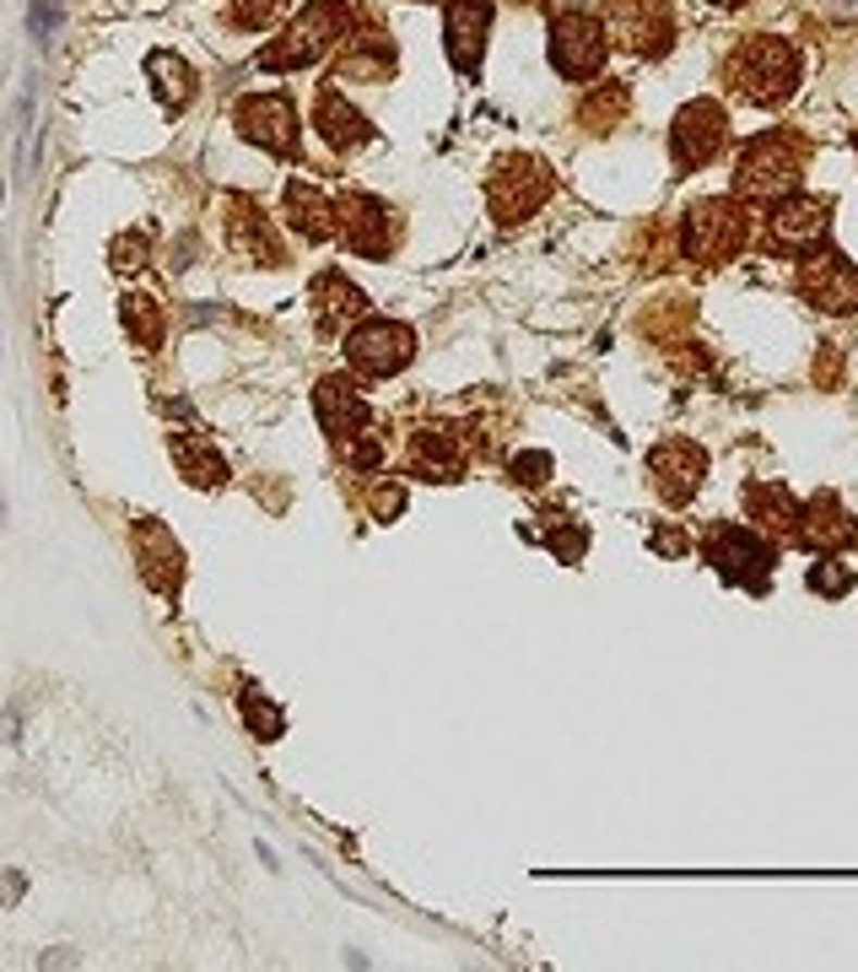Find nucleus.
I'll list each match as a JSON object with an SVG mask.
<instances>
[{
    "label": "nucleus",
    "instance_id": "nucleus-1",
    "mask_svg": "<svg viewBox=\"0 0 858 972\" xmlns=\"http://www.w3.org/2000/svg\"><path fill=\"white\" fill-rule=\"evenodd\" d=\"M351 27V5L346 0H313L282 38L260 54L265 71H297V65H313L319 54H329V44H340V33Z\"/></svg>",
    "mask_w": 858,
    "mask_h": 972
},
{
    "label": "nucleus",
    "instance_id": "nucleus-2",
    "mask_svg": "<svg viewBox=\"0 0 858 972\" xmlns=\"http://www.w3.org/2000/svg\"><path fill=\"white\" fill-rule=\"evenodd\" d=\"M799 146L788 136H756L745 146V157H739V195L745 200H767V206H778L783 195H794V184H799Z\"/></svg>",
    "mask_w": 858,
    "mask_h": 972
},
{
    "label": "nucleus",
    "instance_id": "nucleus-3",
    "mask_svg": "<svg viewBox=\"0 0 858 972\" xmlns=\"http://www.w3.org/2000/svg\"><path fill=\"white\" fill-rule=\"evenodd\" d=\"M734 82L745 87L750 103H783L799 82V54L783 38H745L734 54Z\"/></svg>",
    "mask_w": 858,
    "mask_h": 972
},
{
    "label": "nucleus",
    "instance_id": "nucleus-4",
    "mask_svg": "<svg viewBox=\"0 0 858 972\" xmlns=\"http://www.w3.org/2000/svg\"><path fill=\"white\" fill-rule=\"evenodd\" d=\"M826 227H832V206H826V200H816V195H783V200L772 206L767 244H772L778 255L810 260V255L821 249Z\"/></svg>",
    "mask_w": 858,
    "mask_h": 972
},
{
    "label": "nucleus",
    "instance_id": "nucleus-5",
    "mask_svg": "<svg viewBox=\"0 0 858 972\" xmlns=\"http://www.w3.org/2000/svg\"><path fill=\"white\" fill-rule=\"evenodd\" d=\"M605 22L588 16V11H562L551 22V65L572 76V82H588L599 65H605Z\"/></svg>",
    "mask_w": 858,
    "mask_h": 972
},
{
    "label": "nucleus",
    "instance_id": "nucleus-6",
    "mask_svg": "<svg viewBox=\"0 0 858 972\" xmlns=\"http://www.w3.org/2000/svg\"><path fill=\"white\" fill-rule=\"evenodd\" d=\"M486 195H492V211H497L502 222H519V217H530V211L551 195V168H546L540 157H508V162L492 173Z\"/></svg>",
    "mask_w": 858,
    "mask_h": 972
},
{
    "label": "nucleus",
    "instance_id": "nucleus-7",
    "mask_svg": "<svg viewBox=\"0 0 858 972\" xmlns=\"http://www.w3.org/2000/svg\"><path fill=\"white\" fill-rule=\"evenodd\" d=\"M739 244H745V211H739L734 200H702V206L686 217V255H692V260L718 266V260H729Z\"/></svg>",
    "mask_w": 858,
    "mask_h": 972
},
{
    "label": "nucleus",
    "instance_id": "nucleus-8",
    "mask_svg": "<svg viewBox=\"0 0 858 972\" xmlns=\"http://www.w3.org/2000/svg\"><path fill=\"white\" fill-rule=\"evenodd\" d=\"M411 352H416L411 330H406V324H389V319H368V324H357V330L346 335V357H351L362 373H373V379L400 373V368L411 362Z\"/></svg>",
    "mask_w": 858,
    "mask_h": 972
},
{
    "label": "nucleus",
    "instance_id": "nucleus-9",
    "mask_svg": "<svg viewBox=\"0 0 858 972\" xmlns=\"http://www.w3.org/2000/svg\"><path fill=\"white\" fill-rule=\"evenodd\" d=\"M238 131H244V140L286 157V151H297V109L282 93H249L238 103Z\"/></svg>",
    "mask_w": 858,
    "mask_h": 972
},
{
    "label": "nucleus",
    "instance_id": "nucleus-10",
    "mask_svg": "<svg viewBox=\"0 0 858 972\" xmlns=\"http://www.w3.org/2000/svg\"><path fill=\"white\" fill-rule=\"evenodd\" d=\"M799 286H805V297L816 303V308H826V313H848V308H858V271L843 260V255H810L805 260V276H799Z\"/></svg>",
    "mask_w": 858,
    "mask_h": 972
},
{
    "label": "nucleus",
    "instance_id": "nucleus-11",
    "mask_svg": "<svg viewBox=\"0 0 858 972\" xmlns=\"http://www.w3.org/2000/svg\"><path fill=\"white\" fill-rule=\"evenodd\" d=\"M486 27H492V0H448V54L464 76H481Z\"/></svg>",
    "mask_w": 858,
    "mask_h": 972
},
{
    "label": "nucleus",
    "instance_id": "nucleus-12",
    "mask_svg": "<svg viewBox=\"0 0 858 972\" xmlns=\"http://www.w3.org/2000/svg\"><path fill=\"white\" fill-rule=\"evenodd\" d=\"M723 109L718 103H692V109H681V120H675V162L681 168H702V162H713V151L723 146Z\"/></svg>",
    "mask_w": 858,
    "mask_h": 972
},
{
    "label": "nucleus",
    "instance_id": "nucleus-13",
    "mask_svg": "<svg viewBox=\"0 0 858 972\" xmlns=\"http://www.w3.org/2000/svg\"><path fill=\"white\" fill-rule=\"evenodd\" d=\"M610 27H615V38L621 44H632V49H643V54H664V44H670V11L659 5V0H615V11H610Z\"/></svg>",
    "mask_w": 858,
    "mask_h": 972
},
{
    "label": "nucleus",
    "instance_id": "nucleus-14",
    "mask_svg": "<svg viewBox=\"0 0 858 972\" xmlns=\"http://www.w3.org/2000/svg\"><path fill=\"white\" fill-rule=\"evenodd\" d=\"M713 562L723 578H734V583H750V589H761V578L772 573V546L767 541H756L750 530H718L713 541Z\"/></svg>",
    "mask_w": 858,
    "mask_h": 972
},
{
    "label": "nucleus",
    "instance_id": "nucleus-15",
    "mask_svg": "<svg viewBox=\"0 0 858 972\" xmlns=\"http://www.w3.org/2000/svg\"><path fill=\"white\" fill-rule=\"evenodd\" d=\"M340 227H346V249L357 255H389V211L373 200V195H351L340 206Z\"/></svg>",
    "mask_w": 858,
    "mask_h": 972
},
{
    "label": "nucleus",
    "instance_id": "nucleus-16",
    "mask_svg": "<svg viewBox=\"0 0 858 972\" xmlns=\"http://www.w3.org/2000/svg\"><path fill=\"white\" fill-rule=\"evenodd\" d=\"M654 476H659V487L681 503V497H692L697 487H702V470H708V454L702 448H692V443H664V448H654Z\"/></svg>",
    "mask_w": 858,
    "mask_h": 972
},
{
    "label": "nucleus",
    "instance_id": "nucleus-17",
    "mask_svg": "<svg viewBox=\"0 0 858 972\" xmlns=\"http://www.w3.org/2000/svg\"><path fill=\"white\" fill-rule=\"evenodd\" d=\"M799 536H805V546H816V552H837V546L858 541V525L843 514V508H837V497L826 492V497H816V503L805 508Z\"/></svg>",
    "mask_w": 858,
    "mask_h": 972
},
{
    "label": "nucleus",
    "instance_id": "nucleus-18",
    "mask_svg": "<svg viewBox=\"0 0 858 972\" xmlns=\"http://www.w3.org/2000/svg\"><path fill=\"white\" fill-rule=\"evenodd\" d=\"M136 552H141L146 583L162 589V594H173V589H178V573H184V567H178L184 556L173 546V536H167L162 525H141V530H136Z\"/></svg>",
    "mask_w": 858,
    "mask_h": 972
},
{
    "label": "nucleus",
    "instance_id": "nucleus-19",
    "mask_svg": "<svg viewBox=\"0 0 858 972\" xmlns=\"http://www.w3.org/2000/svg\"><path fill=\"white\" fill-rule=\"evenodd\" d=\"M313 125L324 131V140H329V146H362V140H368V120H362V114H357V109H351V103L335 93V87L319 98V109H313Z\"/></svg>",
    "mask_w": 858,
    "mask_h": 972
},
{
    "label": "nucleus",
    "instance_id": "nucleus-20",
    "mask_svg": "<svg viewBox=\"0 0 858 972\" xmlns=\"http://www.w3.org/2000/svg\"><path fill=\"white\" fill-rule=\"evenodd\" d=\"M286 211H291L297 233H302V238H313V244L335 233V206H329L313 184H291V189H286Z\"/></svg>",
    "mask_w": 858,
    "mask_h": 972
},
{
    "label": "nucleus",
    "instance_id": "nucleus-21",
    "mask_svg": "<svg viewBox=\"0 0 858 972\" xmlns=\"http://www.w3.org/2000/svg\"><path fill=\"white\" fill-rule=\"evenodd\" d=\"M319 417H324L329 432H357L368 421V406H362V395L346 379H324L319 384Z\"/></svg>",
    "mask_w": 858,
    "mask_h": 972
},
{
    "label": "nucleus",
    "instance_id": "nucleus-22",
    "mask_svg": "<svg viewBox=\"0 0 858 972\" xmlns=\"http://www.w3.org/2000/svg\"><path fill=\"white\" fill-rule=\"evenodd\" d=\"M173 459L184 465V476H189L195 487H222V481H227V465H222V454H216L206 438L178 432V438H173Z\"/></svg>",
    "mask_w": 858,
    "mask_h": 972
},
{
    "label": "nucleus",
    "instance_id": "nucleus-23",
    "mask_svg": "<svg viewBox=\"0 0 858 972\" xmlns=\"http://www.w3.org/2000/svg\"><path fill=\"white\" fill-rule=\"evenodd\" d=\"M416 470L422 476H437V481H453L459 470H464V448L448 438V432H427L422 443H416Z\"/></svg>",
    "mask_w": 858,
    "mask_h": 972
},
{
    "label": "nucleus",
    "instance_id": "nucleus-24",
    "mask_svg": "<svg viewBox=\"0 0 858 972\" xmlns=\"http://www.w3.org/2000/svg\"><path fill=\"white\" fill-rule=\"evenodd\" d=\"M146 71H151V82H157V93L173 103V109H184L189 98H195V76H189V65L178 60V54H167V49H157L151 60H146Z\"/></svg>",
    "mask_w": 858,
    "mask_h": 972
},
{
    "label": "nucleus",
    "instance_id": "nucleus-25",
    "mask_svg": "<svg viewBox=\"0 0 858 972\" xmlns=\"http://www.w3.org/2000/svg\"><path fill=\"white\" fill-rule=\"evenodd\" d=\"M313 297H319V319H324V324H335V319H346V313L362 308V292H357L351 281H340L335 271L313 281Z\"/></svg>",
    "mask_w": 858,
    "mask_h": 972
},
{
    "label": "nucleus",
    "instance_id": "nucleus-26",
    "mask_svg": "<svg viewBox=\"0 0 858 972\" xmlns=\"http://www.w3.org/2000/svg\"><path fill=\"white\" fill-rule=\"evenodd\" d=\"M389 71H395V49L378 44V38H368L362 54L340 60V76H346V82H357V76H389Z\"/></svg>",
    "mask_w": 858,
    "mask_h": 972
},
{
    "label": "nucleus",
    "instance_id": "nucleus-27",
    "mask_svg": "<svg viewBox=\"0 0 858 972\" xmlns=\"http://www.w3.org/2000/svg\"><path fill=\"white\" fill-rule=\"evenodd\" d=\"M125 330H136L146 346H157L162 319H157V303H151V297H125Z\"/></svg>",
    "mask_w": 858,
    "mask_h": 972
},
{
    "label": "nucleus",
    "instance_id": "nucleus-28",
    "mask_svg": "<svg viewBox=\"0 0 858 972\" xmlns=\"http://www.w3.org/2000/svg\"><path fill=\"white\" fill-rule=\"evenodd\" d=\"M286 5H291V0H233V22L254 33V27H271Z\"/></svg>",
    "mask_w": 858,
    "mask_h": 972
},
{
    "label": "nucleus",
    "instance_id": "nucleus-29",
    "mask_svg": "<svg viewBox=\"0 0 858 972\" xmlns=\"http://www.w3.org/2000/svg\"><path fill=\"white\" fill-rule=\"evenodd\" d=\"M810 589H821V594H848V589H854V573L821 562V567H810Z\"/></svg>",
    "mask_w": 858,
    "mask_h": 972
},
{
    "label": "nucleus",
    "instance_id": "nucleus-30",
    "mask_svg": "<svg viewBox=\"0 0 858 972\" xmlns=\"http://www.w3.org/2000/svg\"><path fill=\"white\" fill-rule=\"evenodd\" d=\"M244 713H249V724H254V729L265 724V740H276V735H282V713H276L271 702H260L254 692H244Z\"/></svg>",
    "mask_w": 858,
    "mask_h": 972
},
{
    "label": "nucleus",
    "instance_id": "nucleus-31",
    "mask_svg": "<svg viewBox=\"0 0 858 972\" xmlns=\"http://www.w3.org/2000/svg\"><path fill=\"white\" fill-rule=\"evenodd\" d=\"M546 470H551V454H519V459H513V476H519L524 487H540Z\"/></svg>",
    "mask_w": 858,
    "mask_h": 972
},
{
    "label": "nucleus",
    "instance_id": "nucleus-32",
    "mask_svg": "<svg viewBox=\"0 0 858 972\" xmlns=\"http://www.w3.org/2000/svg\"><path fill=\"white\" fill-rule=\"evenodd\" d=\"M54 22H60V5H54V0H33V16H27L33 38H49V33H54Z\"/></svg>",
    "mask_w": 858,
    "mask_h": 972
},
{
    "label": "nucleus",
    "instance_id": "nucleus-33",
    "mask_svg": "<svg viewBox=\"0 0 858 972\" xmlns=\"http://www.w3.org/2000/svg\"><path fill=\"white\" fill-rule=\"evenodd\" d=\"M373 508H378V514H384V519H389V514H400V508H406V492H400V487H384V492H378V503H373Z\"/></svg>",
    "mask_w": 858,
    "mask_h": 972
},
{
    "label": "nucleus",
    "instance_id": "nucleus-34",
    "mask_svg": "<svg viewBox=\"0 0 858 972\" xmlns=\"http://www.w3.org/2000/svg\"><path fill=\"white\" fill-rule=\"evenodd\" d=\"M713 5H745V0H713Z\"/></svg>",
    "mask_w": 858,
    "mask_h": 972
}]
</instances>
